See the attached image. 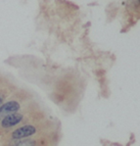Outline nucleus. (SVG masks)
I'll use <instances>...</instances> for the list:
<instances>
[{
    "mask_svg": "<svg viewBox=\"0 0 140 146\" xmlns=\"http://www.w3.org/2000/svg\"><path fill=\"white\" fill-rule=\"evenodd\" d=\"M23 120V115L20 113L9 114L2 120V127H11L19 123Z\"/></svg>",
    "mask_w": 140,
    "mask_h": 146,
    "instance_id": "nucleus-2",
    "label": "nucleus"
},
{
    "mask_svg": "<svg viewBox=\"0 0 140 146\" xmlns=\"http://www.w3.org/2000/svg\"><path fill=\"white\" fill-rule=\"evenodd\" d=\"M36 129H35V127L33 125H25V127H19L16 131H13L12 136L14 139H20V138H25L28 137V136H31L33 134L35 133Z\"/></svg>",
    "mask_w": 140,
    "mask_h": 146,
    "instance_id": "nucleus-1",
    "label": "nucleus"
},
{
    "mask_svg": "<svg viewBox=\"0 0 140 146\" xmlns=\"http://www.w3.org/2000/svg\"><path fill=\"white\" fill-rule=\"evenodd\" d=\"M2 103H3V98L0 97V105H2Z\"/></svg>",
    "mask_w": 140,
    "mask_h": 146,
    "instance_id": "nucleus-5",
    "label": "nucleus"
},
{
    "mask_svg": "<svg viewBox=\"0 0 140 146\" xmlns=\"http://www.w3.org/2000/svg\"><path fill=\"white\" fill-rule=\"evenodd\" d=\"M15 146H35V141L31 140V139H26V140H20L16 143Z\"/></svg>",
    "mask_w": 140,
    "mask_h": 146,
    "instance_id": "nucleus-4",
    "label": "nucleus"
},
{
    "mask_svg": "<svg viewBox=\"0 0 140 146\" xmlns=\"http://www.w3.org/2000/svg\"><path fill=\"white\" fill-rule=\"evenodd\" d=\"M20 109V104L16 101H10L0 106V114H9L17 112Z\"/></svg>",
    "mask_w": 140,
    "mask_h": 146,
    "instance_id": "nucleus-3",
    "label": "nucleus"
}]
</instances>
